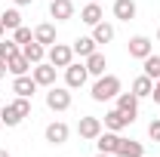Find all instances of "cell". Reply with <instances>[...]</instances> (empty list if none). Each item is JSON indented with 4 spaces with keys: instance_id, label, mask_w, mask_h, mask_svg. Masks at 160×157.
Returning <instances> with one entry per match:
<instances>
[{
    "instance_id": "1",
    "label": "cell",
    "mask_w": 160,
    "mask_h": 157,
    "mask_svg": "<svg viewBox=\"0 0 160 157\" xmlns=\"http://www.w3.org/2000/svg\"><path fill=\"white\" fill-rule=\"evenodd\" d=\"M117 93H123V83H120L117 74H102V77H96V83L89 86L92 102H111V99H117Z\"/></svg>"
},
{
    "instance_id": "2",
    "label": "cell",
    "mask_w": 160,
    "mask_h": 157,
    "mask_svg": "<svg viewBox=\"0 0 160 157\" xmlns=\"http://www.w3.org/2000/svg\"><path fill=\"white\" fill-rule=\"evenodd\" d=\"M46 62L65 71V68H68V65L74 62V49H71L68 43H59V40H56L52 46H46Z\"/></svg>"
},
{
    "instance_id": "3",
    "label": "cell",
    "mask_w": 160,
    "mask_h": 157,
    "mask_svg": "<svg viewBox=\"0 0 160 157\" xmlns=\"http://www.w3.org/2000/svg\"><path fill=\"white\" fill-rule=\"evenodd\" d=\"M71 102H74V99H71V89H68V86H49V89H46V108H49V111H68V108H71Z\"/></svg>"
},
{
    "instance_id": "4",
    "label": "cell",
    "mask_w": 160,
    "mask_h": 157,
    "mask_svg": "<svg viewBox=\"0 0 160 157\" xmlns=\"http://www.w3.org/2000/svg\"><path fill=\"white\" fill-rule=\"evenodd\" d=\"M102 129H105L102 117H92V114H83V117L77 120V136L83 139V142H96V139L102 136Z\"/></svg>"
},
{
    "instance_id": "5",
    "label": "cell",
    "mask_w": 160,
    "mask_h": 157,
    "mask_svg": "<svg viewBox=\"0 0 160 157\" xmlns=\"http://www.w3.org/2000/svg\"><path fill=\"white\" fill-rule=\"evenodd\" d=\"M86 83H89L86 65H83V62H71V65L65 68V86H68V89H83Z\"/></svg>"
},
{
    "instance_id": "6",
    "label": "cell",
    "mask_w": 160,
    "mask_h": 157,
    "mask_svg": "<svg viewBox=\"0 0 160 157\" xmlns=\"http://www.w3.org/2000/svg\"><path fill=\"white\" fill-rule=\"evenodd\" d=\"M126 49H129V59H148L151 53H154V40L148 37V34H136V37H129L126 43Z\"/></svg>"
},
{
    "instance_id": "7",
    "label": "cell",
    "mask_w": 160,
    "mask_h": 157,
    "mask_svg": "<svg viewBox=\"0 0 160 157\" xmlns=\"http://www.w3.org/2000/svg\"><path fill=\"white\" fill-rule=\"evenodd\" d=\"M56 74H59V68H56V65H49V62H40V65L31 68V77L37 80V86H43V89L56 86Z\"/></svg>"
},
{
    "instance_id": "8",
    "label": "cell",
    "mask_w": 160,
    "mask_h": 157,
    "mask_svg": "<svg viewBox=\"0 0 160 157\" xmlns=\"http://www.w3.org/2000/svg\"><path fill=\"white\" fill-rule=\"evenodd\" d=\"M114 102H117L114 108H117V111H123V114L129 117V123H136V117H139V102H142V99L136 96V93H117V99H114Z\"/></svg>"
},
{
    "instance_id": "9",
    "label": "cell",
    "mask_w": 160,
    "mask_h": 157,
    "mask_svg": "<svg viewBox=\"0 0 160 157\" xmlns=\"http://www.w3.org/2000/svg\"><path fill=\"white\" fill-rule=\"evenodd\" d=\"M43 139H46L49 145H65V142L71 139V126H68L65 120H52V123L43 129Z\"/></svg>"
},
{
    "instance_id": "10",
    "label": "cell",
    "mask_w": 160,
    "mask_h": 157,
    "mask_svg": "<svg viewBox=\"0 0 160 157\" xmlns=\"http://www.w3.org/2000/svg\"><path fill=\"white\" fill-rule=\"evenodd\" d=\"M49 19L71 22L74 19V0H49Z\"/></svg>"
},
{
    "instance_id": "11",
    "label": "cell",
    "mask_w": 160,
    "mask_h": 157,
    "mask_svg": "<svg viewBox=\"0 0 160 157\" xmlns=\"http://www.w3.org/2000/svg\"><path fill=\"white\" fill-rule=\"evenodd\" d=\"M37 80L31 77V74H22V77H12V93L22 99H34V93H37Z\"/></svg>"
},
{
    "instance_id": "12",
    "label": "cell",
    "mask_w": 160,
    "mask_h": 157,
    "mask_svg": "<svg viewBox=\"0 0 160 157\" xmlns=\"http://www.w3.org/2000/svg\"><path fill=\"white\" fill-rule=\"evenodd\" d=\"M120 133H111V129H102V136L96 139V151L102 154H117V145H120Z\"/></svg>"
},
{
    "instance_id": "13",
    "label": "cell",
    "mask_w": 160,
    "mask_h": 157,
    "mask_svg": "<svg viewBox=\"0 0 160 157\" xmlns=\"http://www.w3.org/2000/svg\"><path fill=\"white\" fill-rule=\"evenodd\" d=\"M111 13H114V19H117V22H132V19H136V13H139V6H136V0H114Z\"/></svg>"
},
{
    "instance_id": "14",
    "label": "cell",
    "mask_w": 160,
    "mask_h": 157,
    "mask_svg": "<svg viewBox=\"0 0 160 157\" xmlns=\"http://www.w3.org/2000/svg\"><path fill=\"white\" fill-rule=\"evenodd\" d=\"M105 129H111V133H123L126 126H129V117L123 114V111H117V108H111V111H105Z\"/></svg>"
},
{
    "instance_id": "15",
    "label": "cell",
    "mask_w": 160,
    "mask_h": 157,
    "mask_svg": "<svg viewBox=\"0 0 160 157\" xmlns=\"http://www.w3.org/2000/svg\"><path fill=\"white\" fill-rule=\"evenodd\" d=\"M102 19H105V9H102V3H96V0H89V3L80 9V22H83V25H89V28H92V25H99Z\"/></svg>"
},
{
    "instance_id": "16",
    "label": "cell",
    "mask_w": 160,
    "mask_h": 157,
    "mask_svg": "<svg viewBox=\"0 0 160 157\" xmlns=\"http://www.w3.org/2000/svg\"><path fill=\"white\" fill-rule=\"evenodd\" d=\"M34 40H37V43H43V46H52V43L59 40L56 25H52V22H40L37 28H34Z\"/></svg>"
},
{
    "instance_id": "17",
    "label": "cell",
    "mask_w": 160,
    "mask_h": 157,
    "mask_svg": "<svg viewBox=\"0 0 160 157\" xmlns=\"http://www.w3.org/2000/svg\"><path fill=\"white\" fill-rule=\"evenodd\" d=\"M83 65H86V71H89V77H102L105 74V68H108V59H105V53H92V56H86L83 59Z\"/></svg>"
},
{
    "instance_id": "18",
    "label": "cell",
    "mask_w": 160,
    "mask_h": 157,
    "mask_svg": "<svg viewBox=\"0 0 160 157\" xmlns=\"http://www.w3.org/2000/svg\"><path fill=\"white\" fill-rule=\"evenodd\" d=\"M114 157H145V145L136 142V139H120Z\"/></svg>"
},
{
    "instance_id": "19",
    "label": "cell",
    "mask_w": 160,
    "mask_h": 157,
    "mask_svg": "<svg viewBox=\"0 0 160 157\" xmlns=\"http://www.w3.org/2000/svg\"><path fill=\"white\" fill-rule=\"evenodd\" d=\"M22 56L31 62V65H40V62H46V46L37 43V40H31V43H25V46H22Z\"/></svg>"
},
{
    "instance_id": "20",
    "label": "cell",
    "mask_w": 160,
    "mask_h": 157,
    "mask_svg": "<svg viewBox=\"0 0 160 157\" xmlns=\"http://www.w3.org/2000/svg\"><path fill=\"white\" fill-rule=\"evenodd\" d=\"M114 37H117V28H114L111 22L102 19L99 25H92V40H96V43H111Z\"/></svg>"
},
{
    "instance_id": "21",
    "label": "cell",
    "mask_w": 160,
    "mask_h": 157,
    "mask_svg": "<svg viewBox=\"0 0 160 157\" xmlns=\"http://www.w3.org/2000/svg\"><path fill=\"white\" fill-rule=\"evenodd\" d=\"M71 49H74V56L86 59V56H92V53L99 49V43L92 40V34H86V37H77V40H74V43H71Z\"/></svg>"
},
{
    "instance_id": "22",
    "label": "cell",
    "mask_w": 160,
    "mask_h": 157,
    "mask_svg": "<svg viewBox=\"0 0 160 157\" xmlns=\"http://www.w3.org/2000/svg\"><path fill=\"white\" fill-rule=\"evenodd\" d=\"M6 68H9V74H12V77H22V74H31V68H34V65H31V62L19 53V56L6 59Z\"/></svg>"
},
{
    "instance_id": "23",
    "label": "cell",
    "mask_w": 160,
    "mask_h": 157,
    "mask_svg": "<svg viewBox=\"0 0 160 157\" xmlns=\"http://www.w3.org/2000/svg\"><path fill=\"white\" fill-rule=\"evenodd\" d=\"M151 89H154V80L148 77V74H139V77L132 80V86H129V93H136L139 99H151Z\"/></svg>"
},
{
    "instance_id": "24",
    "label": "cell",
    "mask_w": 160,
    "mask_h": 157,
    "mask_svg": "<svg viewBox=\"0 0 160 157\" xmlns=\"http://www.w3.org/2000/svg\"><path fill=\"white\" fill-rule=\"evenodd\" d=\"M142 74H148L151 80H160V53H151L148 59H142Z\"/></svg>"
},
{
    "instance_id": "25",
    "label": "cell",
    "mask_w": 160,
    "mask_h": 157,
    "mask_svg": "<svg viewBox=\"0 0 160 157\" xmlns=\"http://www.w3.org/2000/svg\"><path fill=\"white\" fill-rule=\"evenodd\" d=\"M0 120H3V126H19L25 117L16 111V105L9 102V105H3V108H0Z\"/></svg>"
},
{
    "instance_id": "26",
    "label": "cell",
    "mask_w": 160,
    "mask_h": 157,
    "mask_svg": "<svg viewBox=\"0 0 160 157\" xmlns=\"http://www.w3.org/2000/svg\"><path fill=\"white\" fill-rule=\"evenodd\" d=\"M0 19H3V25H6V31H16V28H22V13H19V6H12V9H3V13H0Z\"/></svg>"
},
{
    "instance_id": "27",
    "label": "cell",
    "mask_w": 160,
    "mask_h": 157,
    "mask_svg": "<svg viewBox=\"0 0 160 157\" xmlns=\"http://www.w3.org/2000/svg\"><path fill=\"white\" fill-rule=\"evenodd\" d=\"M22 53V46L16 43V40H0V59L6 62V59H12V56H19Z\"/></svg>"
},
{
    "instance_id": "28",
    "label": "cell",
    "mask_w": 160,
    "mask_h": 157,
    "mask_svg": "<svg viewBox=\"0 0 160 157\" xmlns=\"http://www.w3.org/2000/svg\"><path fill=\"white\" fill-rule=\"evenodd\" d=\"M12 40H16L19 46H25V43H31V40H34V31L22 25V28H16V31H12Z\"/></svg>"
},
{
    "instance_id": "29",
    "label": "cell",
    "mask_w": 160,
    "mask_h": 157,
    "mask_svg": "<svg viewBox=\"0 0 160 157\" xmlns=\"http://www.w3.org/2000/svg\"><path fill=\"white\" fill-rule=\"evenodd\" d=\"M12 105H16V111H19L22 117H31V99H22V96H16V99H12Z\"/></svg>"
},
{
    "instance_id": "30",
    "label": "cell",
    "mask_w": 160,
    "mask_h": 157,
    "mask_svg": "<svg viewBox=\"0 0 160 157\" xmlns=\"http://www.w3.org/2000/svg\"><path fill=\"white\" fill-rule=\"evenodd\" d=\"M148 139H151V142H160V117H154L148 123Z\"/></svg>"
},
{
    "instance_id": "31",
    "label": "cell",
    "mask_w": 160,
    "mask_h": 157,
    "mask_svg": "<svg viewBox=\"0 0 160 157\" xmlns=\"http://www.w3.org/2000/svg\"><path fill=\"white\" fill-rule=\"evenodd\" d=\"M151 99H154V105H160V80H154V89H151Z\"/></svg>"
},
{
    "instance_id": "32",
    "label": "cell",
    "mask_w": 160,
    "mask_h": 157,
    "mask_svg": "<svg viewBox=\"0 0 160 157\" xmlns=\"http://www.w3.org/2000/svg\"><path fill=\"white\" fill-rule=\"evenodd\" d=\"M6 74H9V68H6V62H3V59H0V80H3V77H6Z\"/></svg>"
},
{
    "instance_id": "33",
    "label": "cell",
    "mask_w": 160,
    "mask_h": 157,
    "mask_svg": "<svg viewBox=\"0 0 160 157\" xmlns=\"http://www.w3.org/2000/svg\"><path fill=\"white\" fill-rule=\"evenodd\" d=\"M31 3H34V0H12V6H19V9L22 6H31Z\"/></svg>"
},
{
    "instance_id": "34",
    "label": "cell",
    "mask_w": 160,
    "mask_h": 157,
    "mask_svg": "<svg viewBox=\"0 0 160 157\" xmlns=\"http://www.w3.org/2000/svg\"><path fill=\"white\" fill-rule=\"evenodd\" d=\"M3 34H6V25H3V19H0V40H3Z\"/></svg>"
},
{
    "instance_id": "35",
    "label": "cell",
    "mask_w": 160,
    "mask_h": 157,
    "mask_svg": "<svg viewBox=\"0 0 160 157\" xmlns=\"http://www.w3.org/2000/svg\"><path fill=\"white\" fill-rule=\"evenodd\" d=\"M0 157H12V154H9V151H6V148H0Z\"/></svg>"
},
{
    "instance_id": "36",
    "label": "cell",
    "mask_w": 160,
    "mask_h": 157,
    "mask_svg": "<svg viewBox=\"0 0 160 157\" xmlns=\"http://www.w3.org/2000/svg\"><path fill=\"white\" fill-rule=\"evenodd\" d=\"M96 157H114V154H102V151H96Z\"/></svg>"
},
{
    "instance_id": "37",
    "label": "cell",
    "mask_w": 160,
    "mask_h": 157,
    "mask_svg": "<svg viewBox=\"0 0 160 157\" xmlns=\"http://www.w3.org/2000/svg\"><path fill=\"white\" fill-rule=\"evenodd\" d=\"M157 40H160V28H157Z\"/></svg>"
},
{
    "instance_id": "38",
    "label": "cell",
    "mask_w": 160,
    "mask_h": 157,
    "mask_svg": "<svg viewBox=\"0 0 160 157\" xmlns=\"http://www.w3.org/2000/svg\"><path fill=\"white\" fill-rule=\"evenodd\" d=\"M0 129H3V120H0Z\"/></svg>"
},
{
    "instance_id": "39",
    "label": "cell",
    "mask_w": 160,
    "mask_h": 157,
    "mask_svg": "<svg viewBox=\"0 0 160 157\" xmlns=\"http://www.w3.org/2000/svg\"><path fill=\"white\" fill-rule=\"evenodd\" d=\"M96 3H102V0H96Z\"/></svg>"
},
{
    "instance_id": "40",
    "label": "cell",
    "mask_w": 160,
    "mask_h": 157,
    "mask_svg": "<svg viewBox=\"0 0 160 157\" xmlns=\"http://www.w3.org/2000/svg\"><path fill=\"white\" fill-rule=\"evenodd\" d=\"M46 3H49V0H46Z\"/></svg>"
}]
</instances>
